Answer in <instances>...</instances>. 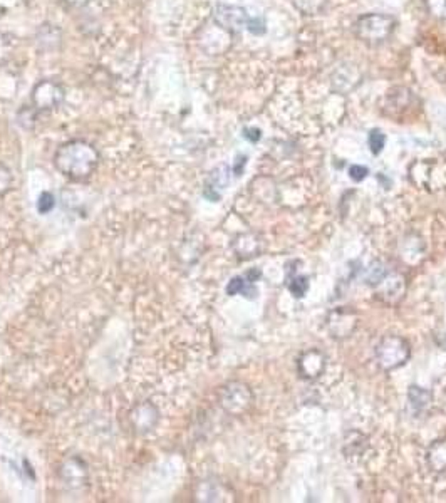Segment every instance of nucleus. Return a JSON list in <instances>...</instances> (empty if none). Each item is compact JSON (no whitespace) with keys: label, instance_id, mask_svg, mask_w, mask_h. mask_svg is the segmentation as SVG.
I'll return each instance as SVG.
<instances>
[{"label":"nucleus","instance_id":"1a4fd4ad","mask_svg":"<svg viewBox=\"0 0 446 503\" xmlns=\"http://www.w3.org/2000/svg\"><path fill=\"white\" fill-rule=\"evenodd\" d=\"M262 240H260L259 235L255 233H242V235L235 237L234 247L235 255L239 257L240 260H248V259H254V257L259 255L262 252Z\"/></svg>","mask_w":446,"mask_h":503},{"label":"nucleus","instance_id":"6e6552de","mask_svg":"<svg viewBox=\"0 0 446 503\" xmlns=\"http://www.w3.org/2000/svg\"><path fill=\"white\" fill-rule=\"evenodd\" d=\"M250 17H248L247 10L239 6H228V3H218L213 9V22L220 26L230 34H237L247 29V24Z\"/></svg>","mask_w":446,"mask_h":503},{"label":"nucleus","instance_id":"7ed1b4c3","mask_svg":"<svg viewBox=\"0 0 446 503\" xmlns=\"http://www.w3.org/2000/svg\"><path fill=\"white\" fill-rule=\"evenodd\" d=\"M254 401V394H252L250 388L245 382L232 381L222 386L218 391V402L223 408V411L228 414L239 416L247 411Z\"/></svg>","mask_w":446,"mask_h":503},{"label":"nucleus","instance_id":"2eb2a0df","mask_svg":"<svg viewBox=\"0 0 446 503\" xmlns=\"http://www.w3.org/2000/svg\"><path fill=\"white\" fill-rule=\"evenodd\" d=\"M428 463L435 472H446V441H436L428 450Z\"/></svg>","mask_w":446,"mask_h":503},{"label":"nucleus","instance_id":"20e7f679","mask_svg":"<svg viewBox=\"0 0 446 503\" xmlns=\"http://www.w3.org/2000/svg\"><path fill=\"white\" fill-rule=\"evenodd\" d=\"M409 346L408 342L397 336H386L376 348L377 364L386 371L397 369L408 361Z\"/></svg>","mask_w":446,"mask_h":503},{"label":"nucleus","instance_id":"9d476101","mask_svg":"<svg viewBox=\"0 0 446 503\" xmlns=\"http://www.w3.org/2000/svg\"><path fill=\"white\" fill-rule=\"evenodd\" d=\"M324 368L325 357L317 349H311V351L302 354V357L299 361V371L305 380H316V377H319L323 374Z\"/></svg>","mask_w":446,"mask_h":503},{"label":"nucleus","instance_id":"4be33fe9","mask_svg":"<svg viewBox=\"0 0 446 503\" xmlns=\"http://www.w3.org/2000/svg\"><path fill=\"white\" fill-rule=\"evenodd\" d=\"M368 144H369V150H371L372 155H379L386 144L384 133L379 130H372L368 136Z\"/></svg>","mask_w":446,"mask_h":503},{"label":"nucleus","instance_id":"4468645a","mask_svg":"<svg viewBox=\"0 0 446 503\" xmlns=\"http://www.w3.org/2000/svg\"><path fill=\"white\" fill-rule=\"evenodd\" d=\"M225 492L222 483H216L213 480L200 481L196 486L195 500L196 502H222L225 500Z\"/></svg>","mask_w":446,"mask_h":503},{"label":"nucleus","instance_id":"f8f14e48","mask_svg":"<svg viewBox=\"0 0 446 503\" xmlns=\"http://www.w3.org/2000/svg\"><path fill=\"white\" fill-rule=\"evenodd\" d=\"M228 180H230V168L225 167V164L215 168V170L210 173V176H208L207 185H205V191H203L205 196L213 201L220 200L218 190H223V188L227 187Z\"/></svg>","mask_w":446,"mask_h":503},{"label":"nucleus","instance_id":"a211bd4d","mask_svg":"<svg viewBox=\"0 0 446 503\" xmlns=\"http://www.w3.org/2000/svg\"><path fill=\"white\" fill-rule=\"evenodd\" d=\"M287 287H289V291L294 293V297H304L305 292H307V289H309L307 277L299 275V273L292 275V273L289 272Z\"/></svg>","mask_w":446,"mask_h":503},{"label":"nucleus","instance_id":"6ab92c4d","mask_svg":"<svg viewBox=\"0 0 446 503\" xmlns=\"http://www.w3.org/2000/svg\"><path fill=\"white\" fill-rule=\"evenodd\" d=\"M294 6L305 15H316L325 7L327 0H292Z\"/></svg>","mask_w":446,"mask_h":503},{"label":"nucleus","instance_id":"9b49d317","mask_svg":"<svg viewBox=\"0 0 446 503\" xmlns=\"http://www.w3.org/2000/svg\"><path fill=\"white\" fill-rule=\"evenodd\" d=\"M35 40H37V47L41 51H58L62 42L61 29L52 26V24H42L37 29V34H35Z\"/></svg>","mask_w":446,"mask_h":503},{"label":"nucleus","instance_id":"c85d7f7f","mask_svg":"<svg viewBox=\"0 0 446 503\" xmlns=\"http://www.w3.org/2000/svg\"><path fill=\"white\" fill-rule=\"evenodd\" d=\"M239 161H240V163H237L235 168H234L235 176L242 175V168L245 167V163H247V156H239Z\"/></svg>","mask_w":446,"mask_h":503},{"label":"nucleus","instance_id":"aec40b11","mask_svg":"<svg viewBox=\"0 0 446 503\" xmlns=\"http://www.w3.org/2000/svg\"><path fill=\"white\" fill-rule=\"evenodd\" d=\"M12 185H14V173L0 161V198H3L12 190Z\"/></svg>","mask_w":446,"mask_h":503},{"label":"nucleus","instance_id":"a878e982","mask_svg":"<svg viewBox=\"0 0 446 503\" xmlns=\"http://www.w3.org/2000/svg\"><path fill=\"white\" fill-rule=\"evenodd\" d=\"M368 175L369 170L366 167H361V164H352L351 170H349V176L354 181H363Z\"/></svg>","mask_w":446,"mask_h":503},{"label":"nucleus","instance_id":"cd10ccee","mask_svg":"<svg viewBox=\"0 0 446 503\" xmlns=\"http://www.w3.org/2000/svg\"><path fill=\"white\" fill-rule=\"evenodd\" d=\"M67 7H72V9H83L89 3V0H62Z\"/></svg>","mask_w":446,"mask_h":503},{"label":"nucleus","instance_id":"dca6fc26","mask_svg":"<svg viewBox=\"0 0 446 503\" xmlns=\"http://www.w3.org/2000/svg\"><path fill=\"white\" fill-rule=\"evenodd\" d=\"M227 293L228 296H237V293H242V296H247L252 299V297L257 293V291L254 289V284H252L247 277L240 275V277H234V279L228 282Z\"/></svg>","mask_w":446,"mask_h":503},{"label":"nucleus","instance_id":"0eeeda50","mask_svg":"<svg viewBox=\"0 0 446 503\" xmlns=\"http://www.w3.org/2000/svg\"><path fill=\"white\" fill-rule=\"evenodd\" d=\"M160 409L155 402L151 401H141L138 404H135L128 413V421H130V426L132 433L139 434V436H144V434L151 433L153 429L158 426L160 423Z\"/></svg>","mask_w":446,"mask_h":503},{"label":"nucleus","instance_id":"bb28decb","mask_svg":"<svg viewBox=\"0 0 446 503\" xmlns=\"http://www.w3.org/2000/svg\"><path fill=\"white\" fill-rule=\"evenodd\" d=\"M243 136L248 141H252V143H257L260 139V136H262V133H260L259 128H245Z\"/></svg>","mask_w":446,"mask_h":503},{"label":"nucleus","instance_id":"f257e3e1","mask_svg":"<svg viewBox=\"0 0 446 503\" xmlns=\"http://www.w3.org/2000/svg\"><path fill=\"white\" fill-rule=\"evenodd\" d=\"M101 161L98 148L86 139H69L54 153V167L71 181H86Z\"/></svg>","mask_w":446,"mask_h":503},{"label":"nucleus","instance_id":"393cba45","mask_svg":"<svg viewBox=\"0 0 446 503\" xmlns=\"http://www.w3.org/2000/svg\"><path fill=\"white\" fill-rule=\"evenodd\" d=\"M247 29L250 31L252 34H255V35H262V34H265V31H267V29H265V22H264L262 17H260V19L255 17V19L248 20Z\"/></svg>","mask_w":446,"mask_h":503},{"label":"nucleus","instance_id":"412c9836","mask_svg":"<svg viewBox=\"0 0 446 503\" xmlns=\"http://www.w3.org/2000/svg\"><path fill=\"white\" fill-rule=\"evenodd\" d=\"M39 112L34 110V106H24L21 111L17 112V123L21 124L24 130H32L35 124V116Z\"/></svg>","mask_w":446,"mask_h":503},{"label":"nucleus","instance_id":"5701e85b","mask_svg":"<svg viewBox=\"0 0 446 503\" xmlns=\"http://www.w3.org/2000/svg\"><path fill=\"white\" fill-rule=\"evenodd\" d=\"M426 10L431 17L446 20V0H426Z\"/></svg>","mask_w":446,"mask_h":503},{"label":"nucleus","instance_id":"39448f33","mask_svg":"<svg viewBox=\"0 0 446 503\" xmlns=\"http://www.w3.org/2000/svg\"><path fill=\"white\" fill-rule=\"evenodd\" d=\"M66 91L62 84L55 79L39 80L31 92L32 106L37 112H47L55 110L64 103Z\"/></svg>","mask_w":446,"mask_h":503},{"label":"nucleus","instance_id":"f03ea898","mask_svg":"<svg viewBox=\"0 0 446 503\" xmlns=\"http://www.w3.org/2000/svg\"><path fill=\"white\" fill-rule=\"evenodd\" d=\"M396 20L386 14L361 15L354 24L356 37L366 44H381L391 37Z\"/></svg>","mask_w":446,"mask_h":503},{"label":"nucleus","instance_id":"423d86ee","mask_svg":"<svg viewBox=\"0 0 446 503\" xmlns=\"http://www.w3.org/2000/svg\"><path fill=\"white\" fill-rule=\"evenodd\" d=\"M58 473L59 480L69 490H83L84 486H87V481H89L87 463L81 457H78V454L64 458L61 465H59Z\"/></svg>","mask_w":446,"mask_h":503},{"label":"nucleus","instance_id":"f3484780","mask_svg":"<svg viewBox=\"0 0 446 503\" xmlns=\"http://www.w3.org/2000/svg\"><path fill=\"white\" fill-rule=\"evenodd\" d=\"M409 402H411V408L416 409V411H423L426 406L431 401V394L424 391L423 388H416V386H411L408 391Z\"/></svg>","mask_w":446,"mask_h":503},{"label":"nucleus","instance_id":"ddd939ff","mask_svg":"<svg viewBox=\"0 0 446 503\" xmlns=\"http://www.w3.org/2000/svg\"><path fill=\"white\" fill-rule=\"evenodd\" d=\"M337 325V329L332 331L334 337H345L349 332L354 331L356 322H354V314L344 311V309H337L331 314L329 317V329Z\"/></svg>","mask_w":446,"mask_h":503},{"label":"nucleus","instance_id":"b1692460","mask_svg":"<svg viewBox=\"0 0 446 503\" xmlns=\"http://www.w3.org/2000/svg\"><path fill=\"white\" fill-rule=\"evenodd\" d=\"M54 207H55L54 195H52L51 191H42L37 198V205H35L37 212L41 213V215H47Z\"/></svg>","mask_w":446,"mask_h":503}]
</instances>
